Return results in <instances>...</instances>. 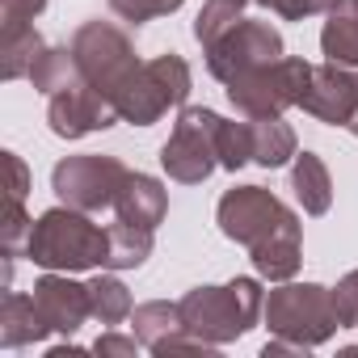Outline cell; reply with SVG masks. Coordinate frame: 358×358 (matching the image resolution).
Segmentation results:
<instances>
[{
    "label": "cell",
    "instance_id": "obj_18",
    "mask_svg": "<svg viewBox=\"0 0 358 358\" xmlns=\"http://www.w3.org/2000/svg\"><path fill=\"white\" fill-rule=\"evenodd\" d=\"M131 333L156 354L164 350L173 337L186 333V320H182V303H164V299H152V303H139L131 312Z\"/></svg>",
    "mask_w": 358,
    "mask_h": 358
},
{
    "label": "cell",
    "instance_id": "obj_17",
    "mask_svg": "<svg viewBox=\"0 0 358 358\" xmlns=\"http://www.w3.org/2000/svg\"><path fill=\"white\" fill-rule=\"evenodd\" d=\"M291 190L303 207V215H324L333 207V177L316 152H299L291 164Z\"/></svg>",
    "mask_w": 358,
    "mask_h": 358
},
{
    "label": "cell",
    "instance_id": "obj_15",
    "mask_svg": "<svg viewBox=\"0 0 358 358\" xmlns=\"http://www.w3.org/2000/svg\"><path fill=\"white\" fill-rule=\"evenodd\" d=\"M320 51H324L329 64L358 68V0H337V5L324 13Z\"/></svg>",
    "mask_w": 358,
    "mask_h": 358
},
{
    "label": "cell",
    "instance_id": "obj_25",
    "mask_svg": "<svg viewBox=\"0 0 358 358\" xmlns=\"http://www.w3.org/2000/svg\"><path fill=\"white\" fill-rule=\"evenodd\" d=\"M186 0H110V9L127 22V26H143V22H156V17H169L177 13Z\"/></svg>",
    "mask_w": 358,
    "mask_h": 358
},
{
    "label": "cell",
    "instance_id": "obj_5",
    "mask_svg": "<svg viewBox=\"0 0 358 358\" xmlns=\"http://www.w3.org/2000/svg\"><path fill=\"white\" fill-rule=\"evenodd\" d=\"M266 324L274 337H287L295 345H320L329 341L341 320H337V308H333V291H324L320 282H282L266 295Z\"/></svg>",
    "mask_w": 358,
    "mask_h": 358
},
{
    "label": "cell",
    "instance_id": "obj_20",
    "mask_svg": "<svg viewBox=\"0 0 358 358\" xmlns=\"http://www.w3.org/2000/svg\"><path fill=\"white\" fill-rule=\"evenodd\" d=\"M43 51H47V43L38 38L34 26L13 30V34H0V76H5V80H22V76H30Z\"/></svg>",
    "mask_w": 358,
    "mask_h": 358
},
{
    "label": "cell",
    "instance_id": "obj_12",
    "mask_svg": "<svg viewBox=\"0 0 358 358\" xmlns=\"http://www.w3.org/2000/svg\"><path fill=\"white\" fill-rule=\"evenodd\" d=\"M299 110L329 122V127H350L358 114V76L354 68L341 64H312V80L299 97Z\"/></svg>",
    "mask_w": 358,
    "mask_h": 358
},
{
    "label": "cell",
    "instance_id": "obj_10",
    "mask_svg": "<svg viewBox=\"0 0 358 358\" xmlns=\"http://www.w3.org/2000/svg\"><path fill=\"white\" fill-rule=\"evenodd\" d=\"M207 51V72L215 76V80H236L241 72H249V68H262V64H270V59H282V34L270 26V22H249V17H241L232 30H224L211 47H203Z\"/></svg>",
    "mask_w": 358,
    "mask_h": 358
},
{
    "label": "cell",
    "instance_id": "obj_27",
    "mask_svg": "<svg viewBox=\"0 0 358 358\" xmlns=\"http://www.w3.org/2000/svg\"><path fill=\"white\" fill-rule=\"evenodd\" d=\"M257 5H266L274 17L282 22H303V17H316V13H329L337 0H257Z\"/></svg>",
    "mask_w": 358,
    "mask_h": 358
},
{
    "label": "cell",
    "instance_id": "obj_30",
    "mask_svg": "<svg viewBox=\"0 0 358 358\" xmlns=\"http://www.w3.org/2000/svg\"><path fill=\"white\" fill-rule=\"evenodd\" d=\"M139 345H143V341H139L135 333H131V337H118V333H101V337L93 341V350H97V354H118V358H131Z\"/></svg>",
    "mask_w": 358,
    "mask_h": 358
},
{
    "label": "cell",
    "instance_id": "obj_16",
    "mask_svg": "<svg viewBox=\"0 0 358 358\" xmlns=\"http://www.w3.org/2000/svg\"><path fill=\"white\" fill-rule=\"evenodd\" d=\"M43 337H51V329L43 324L34 295L9 291L5 303H0V345H5V350H22V345H34Z\"/></svg>",
    "mask_w": 358,
    "mask_h": 358
},
{
    "label": "cell",
    "instance_id": "obj_4",
    "mask_svg": "<svg viewBox=\"0 0 358 358\" xmlns=\"http://www.w3.org/2000/svg\"><path fill=\"white\" fill-rule=\"evenodd\" d=\"M190 64L182 59V55H156V59H148V64H139L122 85H118V93L110 97L114 101V110H118V118L122 122H131V127H152V122H160L173 106H182L186 97H190Z\"/></svg>",
    "mask_w": 358,
    "mask_h": 358
},
{
    "label": "cell",
    "instance_id": "obj_31",
    "mask_svg": "<svg viewBox=\"0 0 358 358\" xmlns=\"http://www.w3.org/2000/svg\"><path fill=\"white\" fill-rule=\"evenodd\" d=\"M350 131H354V135H358V114H354V122H350Z\"/></svg>",
    "mask_w": 358,
    "mask_h": 358
},
{
    "label": "cell",
    "instance_id": "obj_8",
    "mask_svg": "<svg viewBox=\"0 0 358 358\" xmlns=\"http://www.w3.org/2000/svg\"><path fill=\"white\" fill-rule=\"evenodd\" d=\"M72 55H76V72H80L93 89H101L106 97H114L118 85L143 64V59L135 55L131 34L118 30L114 22H85V26L76 30V38H72Z\"/></svg>",
    "mask_w": 358,
    "mask_h": 358
},
{
    "label": "cell",
    "instance_id": "obj_11",
    "mask_svg": "<svg viewBox=\"0 0 358 358\" xmlns=\"http://www.w3.org/2000/svg\"><path fill=\"white\" fill-rule=\"evenodd\" d=\"M47 122H51V131H55L59 139H85V135H93V131H106V127L122 122V118H118L114 101H110L101 89H93L85 76H76L72 85H64L59 93H51V101H47Z\"/></svg>",
    "mask_w": 358,
    "mask_h": 358
},
{
    "label": "cell",
    "instance_id": "obj_23",
    "mask_svg": "<svg viewBox=\"0 0 358 358\" xmlns=\"http://www.w3.org/2000/svg\"><path fill=\"white\" fill-rule=\"evenodd\" d=\"M80 72H76V55H72V47H47L43 55H38V64H34V72H30V80H34V89L38 93H59L64 85H72Z\"/></svg>",
    "mask_w": 358,
    "mask_h": 358
},
{
    "label": "cell",
    "instance_id": "obj_7",
    "mask_svg": "<svg viewBox=\"0 0 358 358\" xmlns=\"http://www.w3.org/2000/svg\"><path fill=\"white\" fill-rule=\"evenodd\" d=\"M220 114L215 110H203V106H186L173 122V135L169 143L160 148V164L173 182L182 186H199L220 169Z\"/></svg>",
    "mask_w": 358,
    "mask_h": 358
},
{
    "label": "cell",
    "instance_id": "obj_19",
    "mask_svg": "<svg viewBox=\"0 0 358 358\" xmlns=\"http://www.w3.org/2000/svg\"><path fill=\"white\" fill-rule=\"evenodd\" d=\"M253 122V160L262 169H282L299 156V139L282 118H249Z\"/></svg>",
    "mask_w": 358,
    "mask_h": 358
},
{
    "label": "cell",
    "instance_id": "obj_3",
    "mask_svg": "<svg viewBox=\"0 0 358 358\" xmlns=\"http://www.w3.org/2000/svg\"><path fill=\"white\" fill-rule=\"evenodd\" d=\"M262 312H266V291L257 278H232L224 287H194L182 299L186 333H194L211 345H228V341L245 337Z\"/></svg>",
    "mask_w": 358,
    "mask_h": 358
},
{
    "label": "cell",
    "instance_id": "obj_26",
    "mask_svg": "<svg viewBox=\"0 0 358 358\" xmlns=\"http://www.w3.org/2000/svg\"><path fill=\"white\" fill-rule=\"evenodd\" d=\"M47 9V0H0V34H13L34 26V17Z\"/></svg>",
    "mask_w": 358,
    "mask_h": 358
},
{
    "label": "cell",
    "instance_id": "obj_28",
    "mask_svg": "<svg viewBox=\"0 0 358 358\" xmlns=\"http://www.w3.org/2000/svg\"><path fill=\"white\" fill-rule=\"evenodd\" d=\"M333 308L341 329H358V270H350L337 287H333Z\"/></svg>",
    "mask_w": 358,
    "mask_h": 358
},
{
    "label": "cell",
    "instance_id": "obj_1",
    "mask_svg": "<svg viewBox=\"0 0 358 358\" xmlns=\"http://www.w3.org/2000/svg\"><path fill=\"white\" fill-rule=\"evenodd\" d=\"M215 224L228 241H236L253 253V266L262 278H270V282L295 278V270L303 262L299 215L287 203H278L270 190H262V186L228 190L215 207Z\"/></svg>",
    "mask_w": 358,
    "mask_h": 358
},
{
    "label": "cell",
    "instance_id": "obj_14",
    "mask_svg": "<svg viewBox=\"0 0 358 358\" xmlns=\"http://www.w3.org/2000/svg\"><path fill=\"white\" fill-rule=\"evenodd\" d=\"M164 211H169V194H164V186L156 182V177H148V173H131V177H127V186L118 190L114 220H122V224H139V228H152V232H156V224L164 220Z\"/></svg>",
    "mask_w": 358,
    "mask_h": 358
},
{
    "label": "cell",
    "instance_id": "obj_29",
    "mask_svg": "<svg viewBox=\"0 0 358 358\" xmlns=\"http://www.w3.org/2000/svg\"><path fill=\"white\" fill-rule=\"evenodd\" d=\"M5 173H9V207H22L26 190H30V169L22 164V156L5 152Z\"/></svg>",
    "mask_w": 358,
    "mask_h": 358
},
{
    "label": "cell",
    "instance_id": "obj_24",
    "mask_svg": "<svg viewBox=\"0 0 358 358\" xmlns=\"http://www.w3.org/2000/svg\"><path fill=\"white\" fill-rule=\"evenodd\" d=\"M220 164L224 169H241L253 160V122H220Z\"/></svg>",
    "mask_w": 358,
    "mask_h": 358
},
{
    "label": "cell",
    "instance_id": "obj_21",
    "mask_svg": "<svg viewBox=\"0 0 358 358\" xmlns=\"http://www.w3.org/2000/svg\"><path fill=\"white\" fill-rule=\"evenodd\" d=\"M148 257H152V228L114 220L110 224V257H106V266L110 270H139Z\"/></svg>",
    "mask_w": 358,
    "mask_h": 358
},
{
    "label": "cell",
    "instance_id": "obj_13",
    "mask_svg": "<svg viewBox=\"0 0 358 358\" xmlns=\"http://www.w3.org/2000/svg\"><path fill=\"white\" fill-rule=\"evenodd\" d=\"M34 303H38V316L51 333H64L72 337L89 316H93V303H89V282H72L64 270H51L47 278L34 282Z\"/></svg>",
    "mask_w": 358,
    "mask_h": 358
},
{
    "label": "cell",
    "instance_id": "obj_22",
    "mask_svg": "<svg viewBox=\"0 0 358 358\" xmlns=\"http://www.w3.org/2000/svg\"><path fill=\"white\" fill-rule=\"evenodd\" d=\"M89 303H93V320H101V324H122V320L135 312L131 291H127L114 274H97V278L89 282Z\"/></svg>",
    "mask_w": 358,
    "mask_h": 358
},
{
    "label": "cell",
    "instance_id": "obj_9",
    "mask_svg": "<svg viewBox=\"0 0 358 358\" xmlns=\"http://www.w3.org/2000/svg\"><path fill=\"white\" fill-rule=\"evenodd\" d=\"M131 169L118 156H68L51 169V190L64 207L76 211H101L118 203V190L127 186Z\"/></svg>",
    "mask_w": 358,
    "mask_h": 358
},
{
    "label": "cell",
    "instance_id": "obj_2",
    "mask_svg": "<svg viewBox=\"0 0 358 358\" xmlns=\"http://www.w3.org/2000/svg\"><path fill=\"white\" fill-rule=\"evenodd\" d=\"M26 257L43 270H64V274L97 270L110 257V228L93 224L89 211L59 203L34 220L30 241H26Z\"/></svg>",
    "mask_w": 358,
    "mask_h": 358
},
{
    "label": "cell",
    "instance_id": "obj_6",
    "mask_svg": "<svg viewBox=\"0 0 358 358\" xmlns=\"http://www.w3.org/2000/svg\"><path fill=\"white\" fill-rule=\"evenodd\" d=\"M308 80H312V64L299 55H282L228 80V101L245 118H282V110L299 106Z\"/></svg>",
    "mask_w": 358,
    "mask_h": 358
}]
</instances>
